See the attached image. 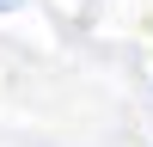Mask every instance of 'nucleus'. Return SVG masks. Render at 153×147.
Segmentation results:
<instances>
[{
  "mask_svg": "<svg viewBox=\"0 0 153 147\" xmlns=\"http://www.w3.org/2000/svg\"><path fill=\"white\" fill-rule=\"evenodd\" d=\"M12 6H19V0H0V12H12Z\"/></svg>",
  "mask_w": 153,
  "mask_h": 147,
  "instance_id": "nucleus-1",
  "label": "nucleus"
}]
</instances>
